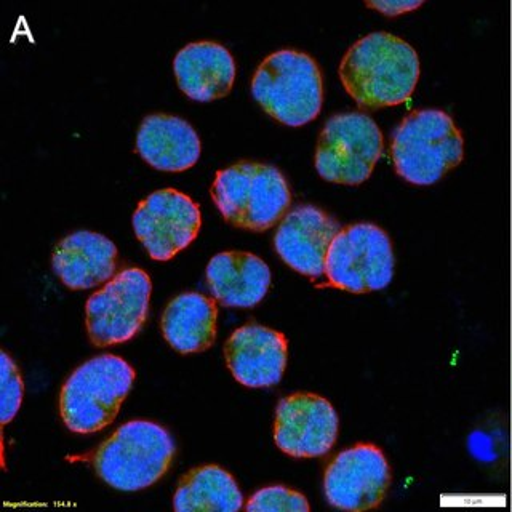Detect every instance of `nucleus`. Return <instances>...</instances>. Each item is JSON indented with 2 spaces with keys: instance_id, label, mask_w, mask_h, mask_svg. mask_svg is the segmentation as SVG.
<instances>
[{
  "instance_id": "nucleus-1",
  "label": "nucleus",
  "mask_w": 512,
  "mask_h": 512,
  "mask_svg": "<svg viewBox=\"0 0 512 512\" xmlns=\"http://www.w3.org/2000/svg\"><path fill=\"white\" fill-rule=\"evenodd\" d=\"M420 77V58L402 37L386 31L360 37L344 53L340 79L362 108L376 109L407 100Z\"/></svg>"
},
{
  "instance_id": "nucleus-2",
  "label": "nucleus",
  "mask_w": 512,
  "mask_h": 512,
  "mask_svg": "<svg viewBox=\"0 0 512 512\" xmlns=\"http://www.w3.org/2000/svg\"><path fill=\"white\" fill-rule=\"evenodd\" d=\"M176 445L167 429L152 421L122 424L92 455L96 474L109 487L138 492L159 482L175 458Z\"/></svg>"
},
{
  "instance_id": "nucleus-3",
  "label": "nucleus",
  "mask_w": 512,
  "mask_h": 512,
  "mask_svg": "<svg viewBox=\"0 0 512 512\" xmlns=\"http://www.w3.org/2000/svg\"><path fill=\"white\" fill-rule=\"evenodd\" d=\"M391 156L396 172L408 183H436L460 165L464 140L448 112L416 109L392 133Z\"/></svg>"
},
{
  "instance_id": "nucleus-4",
  "label": "nucleus",
  "mask_w": 512,
  "mask_h": 512,
  "mask_svg": "<svg viewBox=\"0 0 512 512\" xmlns=\"http://www.w3.org/2000/svg\"><path fill=\"white\" fill-rule=\"evenodd\" d=\"M252 93L269 116L290 127H300L319 114L324 80L311 55L284 48L261 61L253 74Z\"/></svg>"
},
{
  "instance_id": "nucleus-5",
  "label": "nucleus",
  "mask_w": 512,
  "mask_h": 512,
  "mask_svg": "<svg viewBox=\"0 0 512 512\" xmlns=\"http://www.w3.org/2000/svg\"><path fill=\"white\" fill-rule=\"evenodd\" d=\"M133 381L135 370L122 357L103 354L88 360L61 389V420L76 434L101 431L116 420Z\"/></svg>"
},
{
  "instance_id": "nucleus-6",
  "label": "nucleus",
  "mask_w": 512,
  "mask_h": 512,
  "mask_svg": "<svg viewBox=\"0 0 512 512\" xmlns=\"http://www.w3.org/2000/svg\"><path fill=\"white\" fill-rule=\"evenodd\" d=\"M212 199L234 228L266 231L287 212L292 194L276 167L239 162L216 173Z\"/></svg>"
},
{
  "instance_id": "nucleus-7",
  "label": "nucleus",
  "mask_w": 512,
  "mask_h": 512,
  "mask_svg": "<svg viewBox=\"0 0 512 512\" xmlns=\"http://www.w3.org/2000/svg\"><path fill=\"white\" fill-rule=\"evenodd\" d=\"M325 276L333 287L367 293L388 287L394 276L391 239L372 223L349 224L328 248Z\"/></svg>"
},
{
  "instance_id": "nucleus-8",
  "label": "nucleus",
  "mask_w": 512,
  "mask_h": 512,
  "mask_svg": "<svg viewBox=\"0 0 512 512\" xmlns=\"http://www.w3.org/2000/svg\"><path fill=\"white\" fill-rule=\"evenodd\" d=\"M383 146V133L372 117L364 112H340L320 132L317 172L332 183H364L383 154Z\"/></svg>"
},
{
  "instance_id": "nucleus-9",
  "label": "nucleus",
  "mask_w": 512,
  "mask_h": 512,
  "mask_svg": "<svg viewBox=\"0 0 512 512\" xmlns=\"http://www.w3.org/2000/svg\"><path fill=\"white\" fill-rule=\"evenodd\" d=\"M151 279L140 268L112 277L87 301L88 338L98 348L132 340L148 319Z\"/></svg>"
},
{
  "instance_id": "nucleus-10",
  "label": "nucleus",
  "mask_w": 512,
  "mask_h": 512,
  "mask_svg": "<svg viewBox=\"0 0 512 512\" xmlns=\"http://www.w3.org/2000/svg\"><path fill=\"white\" fill-rule=\"evenodd\" d=\"M199 205L176 189L152 192L133 213V229L152 260L167 261L196 240Z\"/></svg>"
},
{
  "instance_id": "nucleus-11",
  "label": "nucleus",
  "mask_w": 512,
  "mask_h": 512,
  "mask_svg": "<svg viewBox=\"0 0 512 512\" xmlns=\"http://www.w3.org/2000/svg\"><path fill=\"white\" fill-rule=\"evenodd\" d=\"M391 485V468L380 448L359 444L344 450L328 464L324 492L333 508L367 511L383 503Z\"/></svg>"
},
{
  "instance_id": "nucleus-12",
  "label": "nucleus",
  "mask_w": 512,
  "mask_h": 512,
  "mask_svg": "<svg viewBox=\"0 0 512 512\" xmlns=\"http://www.w3.org/2000/svg\"><path fill=\"white\" fill-rule=\"evenodd\" d=\"M338 426V415L327 399L296 392L277 405L274 440L293 458H319L335 445Z\"/></svg>"
},
{
  "instance_id": "nucleus-13",
  "label": "nucleus",
  "mask_w": 512,
  "mask_h": 512,
  "mask_svg": "<svg viewBox=\"0 0 512 512\" xmlns=\"http://www.w3.org/2000/svg\"><path fill=\"white\" fill-rule=\"evenodd\" d=\"M340 231V223L324 210L300 205L279 224L274 247L290 268L316 279L325 274L328 248Z\"/></svg>"
},
{
  "instance_id": "nucleus-14",
  "label": "nucleus",
  "mask_w": 512,
  "mask_h": 512,
  "mask_svg": "<svg viewBox=\"0 0 512 512\" xmlns=\"http://www.w3.org/2000/svg\"><path fill=\"white\" fill-rule=\"evenodd\" d=\"M284 333L252 324L237 328L224 344V357L232 376L247 388H269L279 383L287 365Z\"/></svg>"
},
{
  "instance_id": "nucleus-15",
  "label": "nucleus",
  "mask_w": 512,
  "mask_h": 512,
  "mask_svg": "<svg viewBox=\"0 0 512 512\" xmlns=\"http://www.w3.org/2000/svg\"><path fill=\"white\" fill-rule=\"evenodd\" d=\"M116 266V244L92 231L72 232L60 240L52 256L53 271L71 290H88L108 282Z\"/></svg>"
},
{
  "instance_id": "nucleus-16",
  "label": "nucleus",
  "mask_w": 512,
  "mask_h": 512,
  "mask_svg": "<svg viewBox=\"0 0 512 512\" xmlns=\"http://www.w3.org/2000/svg\"><path fill=\"white\" fill-rule=\"evenodd\" d=\"M173 69L181 90L202 103L228 95L236 79L234 56L224 45L210 40L181 48Z\"/></svg>"
},
{
  "instance_id": "nucleus-17",
  "label": "nucleus",
  "mask_w": 512,
  "mask_h": 512,
  "mask_svg": "<svg viewBox=\"0 0 512 512\" xmlns=\"http://www.w3.org/2000/svg\"><path fill=\"white\" fill-rule=\"evenodd\" d=\"M136 151L157 170L184 172L199 160L200 138L181 117L151 114L138 128Z\"/></svg>"
},
{
  "instance_id": "nucleus-18",
  "label": "nucleus",
  "mask_w": 512,
  "mask_h": 512,
  "mask_svg": "<svg viewBox=\"0 0 512 512\" xmlns=\"http://www.w3.org/2000/svg\"><path fill=\"white\" fill-rule=\"evenodd\" d=\"M207 284L213 298L228 308H253L271 285V271L260 256L223 252L207 266Z\"/></svg>"
},
{
  "instance_id": "nucleus-19",
  "label": "nucleus",
  "mask_w": 512,
  "mask_h": 512,
  "mask_svg": "<svg viewBox=\"0 0 512 512\" xmlns=\"http://www.w3.org/2000/svg\"><path fill=\"white\" fill-rule=\"evenodd\" d=\"M218 308L200 293L176 296L162 314L160 328L167 343L181 354L207 351L216 338Z\"/></svg>"
},
{
  "instance_id": "nucleus-20",
  "label": "nucleus",
  "mask_w": 512,
  "mask_h": 512,
  "mask_svg": "<svg viewBox=\"0 0 512 512\" xmlns=\"http://www.w3.org/2000/svg\"><path fill=\"white\" fill-rule=\"evenodd\" d=\"M173 506L178 512H236L244 506V496L228 471L210 464L184 474Z\"/></svg>"
},
{
  "instance_id": "nucleus-21",
  "label": "nucleus",
  "mask_w": 512,
  "mask_h": 512,
  "mask_svg": "<svg viewBox=\"0 0 512 512\" xmlns=\"http://www.w3.org/2000/svg\"><path fill=\"white\" fill-rule=\"evenodd\" d=\"M248 512H308L309 503L301 493L285 487L258 490L245 506Z\"/></svg>"
},
{
  "instance_id": "nucleus-22",
  "label": "nucleus",
  "mask_w": 512,
  "mask_h": 512,
  "mask_svg": "<svg viewBox=\"0 0 512 512\" xmlns=\"http://www.w3.org/2000/svg\"><path fill=\"white\" fill-rule=\"evenodd\" d=\"M2 407H0V421L2 424H8L13 421L16 413L20 410L21 402L24 396L23 378H21L20 370L16 367L12 357L7 352L2 351Z\"/></svg>"
},
{
  "instance_id": "nucleus-23",
  "label": "nucleus",
  "mask_w": 512,
  "mask_h": 512,
  "mask_svg": "<svg viewBox=\"0 0 512 512\" xmlns=\"http://www.w3.org/2000/svg\"><path fill=\"white\" fill-rule=\"evenodd\" d=\"M367 7L375 8L384 15H400L420 7L423 0H368Z\"/></svg>"
}]
</instances>
